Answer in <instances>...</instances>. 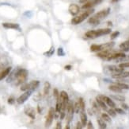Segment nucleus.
Here are the masks:
<instances>
[{"mask_svg":"<svg viewBox=\"0 0 129 129\" xmlns=\"http://www.w3.org/2000/svg\"><path fill=\"white\" fill-rule=\"evenodd\" d=\"M32 93H33V91H31V90L25 91L23 94H21V96L18 99H17V102H18V104H24L26 100L29 98V97L32 95Z\"/></svg>","mask_w":129,"mask_h":129,"instance_id":"obj_7","label":"nucleus"},{"mask_svg":"<svg viewBox=\"0 0 129 129\" xmlns=\"http://www.w3.org/2000/svg\"><path fill=\"white\" fill-rule=\"evenodd\" d=\"M119 1H120V0H111V3H117V2H119Z\"/></svg>","mask_w":129,"mask_h":129,"instance_id":"obj_51","label":"nucleus"},{"mask_svg":"<svg viewBox=\"0 0 129 129\" xmlns=\"http://www.w3.org/2000/svg\"><path fill=\"white\" fill-rule=\"evenodd\" d=\"M78 104H79L80 107V111H85L86 109V104H85V101L82 98H79L78 99Z\"/></svg>","mask_w":129,"mask_h":129,"instance_id":"obj_26","label":"nucleus"},{"mask_svg":"<svg viewBox=\"0 0 129 129\" xmlns=\"http://www.w3.org/2000/svg\"><path fill=\"white\" fill-rule=\"evenodd\" d=\"M115 111L116 112V113L118 114H120V115H125L126 113L124 110H123L122 108H115Z\"/></svg>","mask_w":129,"mask_h":129,"instance_id":"obj_39","label":"nucleus"},{"mask_svg":"<svg viewBox=\"0 0 129 129\" xmlns=\"http://www.w3.org/2000/svg\"><path fill=\"white\" fill-rule=\"evenodd\" d=\"M98 124L99 127L102 128V129H105V128L107 127V125H106V124H105V121L103 119H98Z\"/></svg>","mask_w":129,"mask_h":129,"instance_id":"obj_27","label":"nucleus"},{"mask_svg":"<svg viewBox=\"0 0 129 129\" xmlns=\"http://www.w3.org/2000/svg\"><path fill=\"white\" fill-rule=\"evenodd\" d=\"M50 88H51V85H50V83L48 81H46L44 83V94L45 95V96L48 95Z\"/></svg>","mask_w":129,"mask_h":129,"instance_id":"obj_25","label":"nucleus"},{"mask_svg":"<svg viewBox=\"0 0 129 129\" xmlns=\"http://www.w3.org/2000/svg\"><path fill=\"white\" fill-rule=\"evenodd\" d=\"M107 23H108V25H109V26H113V23H112L111 22H108Z\"/></svg>","mask_w":129,"mask_h":129,"instance_id":"obj_52","label":"nucleus"},{"mask_svg":"<svg viewBox=\"0 0 129 129\" xmlns=\"http://www.w3.org/2000/svg\"><path fill=\"white\" fill-rule=\"evenodd\" d=\"M40 85V81H32L29 83H23L21 85V91H28V90H31V91H35L36 89Z\"/></svg>","mask_w":129,"mask_h":129,"instance_id":"obj_4","label":"nucleus"},{"mask_svg":"<svg viewBox=\"0 0 129 129\" xmlns=\"http://www.w3.org/2000/svg\"><path fill=\"white\" fill-rule=\"evenodd\" d=\"M3 26L6 29H14V30H21L20 26L18 23H12V22H4L3 23Z\"/></svg>","mask_w":129,"mask_h":129,"instance_id":"obj_14","label":"nucleus"},{"mask_svg":"<svg viewBox=\"0 0 129 129\" xmlns=\"http://www.w3.org/2000/svg\"><path fill=\"white\" fill-rule=\"evenodd\" d=\"M109 90H111L112 92L117 93H122V90H123V89H121L119 86H117V85H116V84H115V85H109Z\"/></svg>","mask_w":129,"mask_h":129,"instance_id":"obj_22","label":"nucleus"},{"mask_svg":"<svg viewBox=\"0 0 129 129\" xmlns=\"http://www.w3.org/2000/svg\"><path fill=\"white\" fill-rule=\"evenodd\" d=\"M121 106H122V108H124V109H125V110H129V106H128L127 104L123 103V104H121Z\"/></svg>","mask_w":129,"mask_h":129,"instance_id":"obj_44","label":"nucleus"},{"mask_svg":"<svg viewBox=\"0 0 129 129\" xmlns=\"http://www.w3.org/2000/svg\"><path fill=\"white\" fill-rule=\"evenodd\" d=\"M119 67L120 68H129V61H127V62H124V63H120L119 65Z\"/></svg>","mask_w":129,"mask_h":129,"instance_id":"obj_40","label":"nucleus"},{"mask_svg":"<svg viewBox=\"0 0 129 129\" xmlns=\"http://www.w3.org/2000/svg\"><path fill=\"white\" fill-rule=\"evenodd\" d=\"M112 77L114 78V79L117 80H121V79H124V78L129 77V72H119V73H114L112 75Z\"/></svg>","mask_w":129,"mask_h":129,"instance_id":"obj_13","label":"nucleus"},{"mask_svg":"<svg viewBox=\"0 0 129 129\" xmlns=\"http://www.w3.org/2000/svg\"><path fill=\"white\" fill-rule=\"evenodd\" d=\"M25 113L29 117H30L31 119H33V120L35 119V110H34V108H33L31 107H27L25 109Z\"/></svg>","mask_w":129,"mask_h":129,"instance_id":"obj_17","label":"nucleus"},{"mask_svg":"<svg viewBox=\"0 0 129 129\" xmlns=\"http://www.w3.org/2000/svg\"><path fill=\"white\" fill-rule=\"evenodd\" d=\"M18 69H16L14 70H13L12 72H10V74L8 75V77L7 79V83H11V82H14L17 77V73H18Z\"/></svg>","mask_w":129,"mask_h":129,"instance_id":"obj_15","label":"nucleus"},{"mask_svg":"<svg viewBox=\"0 0 129 129\" xmlns=\"http://www.w3.org/2000/svg\"><path fill=\"white\" fill-rule=\"evenodd\" d=\"M54 53H55V47L52 46L51 49H50L48 51L44 53V55L46 56V57H51V56H52L54 54Z\"/></svg>","mask_w":129,"mask_h":129,"instance_id":"obj_28","label":"nucleus"},{"mask_svg":"<svg viewBox=\"0 0 129 129\" xmlns=\"http://www.w3.org/2000/svg\"><path fill=\"white\" fill-rule=\"evenodd\" d=\"M69 12L72 16H76L80 11V7L75 3H72L69 6Z\"/></svg>","mask_w":129,"mask_h":129,"instance_id":"obj_11","label":"nucleus"},{"mask_svg":"<svg viewBox=\"0 0 129 129\" xmlns=\"http://www.w3.org/2000/svg\"><path fill=\"white\" fill-rule=\"evenodd\" d=\"M88 1H89V0H79V3L84 4V3H86L88 2Z\"/></svg>","mask_w":129,"mask_h":129,"instance_id":"obj_49","label":"nucleus"},{"mask_svg":"<svg viewBox=\"0 0 129 129\" xmlns=\"http://www.w3.org/2000/svg\"><path fill=\"white\" fill-rule=\"evenodd\" d=\"M103 2V0H89V1L86 2V3H84L82 5V8L84 10L86 9H90V8H93L95 6H97L100 3H102Z\"/></svg>","mask_w":129,"mask_h":129,"instance_id":"obj_8","label":"nucleus"},{"mask_svg":"<svg viewBox=\"0 0 129 129\" xmlns=\"http://www.w3.org/2000/svg\"><path fill=\"white\" fill-rule=\"evenodd\" d=\"M87 128L88 129H93V124H92V122L91 121H89L87 123Z\"/></svg>","mask_w":129,"mask_h":129,"instance_id":"obj_43","label":"nucleus"},{"mask_svg":"<svg viewBox=\"0 0 129 129\" xmlns=\"http://www.w3.org/2000/svg\"><path fill=\"white\" fill-rule=\"evenodd\" d=\"M96 101H97V103L98 104V105H99L100 107L102 108L103 110H105V111H107V110H108V107H107V104H106V103L103 100L101 99L98 96L96 97Z\"/></svg>","mask_w":129,"mask_h":129,"instance_id":"obj_19","label":"nucleus"},{"mask_svg":"<svg viewBox=\"0 0 129 129\" xmlns=\"http://www.w3.org/2000/svg\"><path fill=\"white\" fill-rule=\"evenodd\" d=\"M100 106L98 105V103H95V102H93V112L94 113H100Z\"/></svg>","mask_w":129,"mask_h":129,"instance_id":"obj_31","label":"nucleus"},{"mask_svg":"<svg viewBox=\"0 0 129 129\" xmlns=\"http://www.w3.org/2000/svg\"><path fill=\"white\" fill-rule=\"evenodd\" d=\"M119 35H120V32L119 31H114L113 33H112V34L110 36V38L112 39V40H113V39L116 38Z\"/></svg>","mask_w":129,"mask_h":129,"instance_id":"obj_37","label":"nucleus"},{"mask_svg":"<svg viewBox=\"0 0 129 129\" xmlns=\"http://www.w3.org/2000/svg\"><path fill=\"white\" fill-rule=\"evenodd\" d=\"M121 50H122L123 52H129V46H127V47H126L124 49H123Z\"/></svg>","mask_w":129,"mask_h":129,"instance_id":"obj_48","label":"nucleus"},{"mask_svg":"<svg viewBox=\"0 0 129 129\" xmlns=\"http://www.w3.org/2000/svg\"><path fill=\"white\" fill-rule=\"evenodd\" d=\"M11 69H12V67H7V68L4 69L3 70H2L1 72H0V81H1L2 80H3L5 77H7L9 74L10 72H11Z\"/></svg>","mask_w":129,"mask_h":129,"instance_id":"obj_16","label":"nucleus"},{"mask_svg":"<svg viewBox=\"0 0 129 129\" xmlns=\"http://www.w3.org/2000/svg\"><path fill=\"white\" fill-rule=\"evenodd\" d=\"M117 86H119L121 89H129V85L124 83H121V82H116L115 83Z\"/></svg>","mask_w":129,"mask_h":129,"instance_id":"obj_30","label":"nucleus"},{"mask_svg":"<svg viewBox=\"0 0 129 129\" xmlns=\"http://www.w3.org/2000/svg\"><path fill=\"white\" fill-rule=\"evenodd\" d=\"M110 13V8H106V9H104L102 10L99 11L97 14H95L93 16L95 18H97L99 20H102V19H104L105 17H107Z\"/></svg>","mask_w":129,"mask_h":129,"instance_id":"obj_9","label":"nucleus"},{"mask_svg":"<svg viewBox=\"0 0 129 129\" xmlns=\"http://www.w3.org/2000/svg\"><path fill=\"white\" fill-rule=\"evenodd\" d=\"M65 116H66L65 112H62V113H60V116H59L60 119H61V120H63V119H64V117H65Z\"/></svg>","mask_w":129,"mask_h":129,"instance_id":"obj_45","label":"nucleus"},{"mask_svg":"<svg viewBox=\"0 0 129 129\" xmlns=\"http://www.w3.org/2000/svg\"><path fill=\"white\" fill-rule=\"evenodd\" d=\"M128 40H129V39H128Z\"/></svg>","mask_w":129,"mask_h":129,"instance_id":"obj_53","label":"nucleus"},{"mask_svg":"<svg viewBox=\"0 0 129 129\" xmlns=\"http://www.w3.org/2000/svg\"><path fill=\"white\" fill-rule=\"evenodd\" d=\"M55 113V109L54 108H50L48 116H47V118H46V121H45V127H49L52 125V123L54 119Z\"/></svg>","mask_w":129,"mask_h":129,"instance_id":"obj_5","label":"nucleus"},{"mask_svg":"<svg viewBox=\"0 0 129 129\" xmlns=\"http://www.w3.org/2000/svg\"><path fill=\"white\" fill-rule=\"evenodd\" d=\"M127 46H129V40H127L126 42H122L120 45V46H119V47H120V49H124V48H126Z\"/></svg>","mask_w":129,"mask_h":129,"instance_id":"obj_33","label":"nucleus"},{"mask_svg":"<svg viewBox=\"0 0 129 129\" xmlns=\"http://www.w3.org/2000/svg\"><path fill=\"white\" fill-rule=\"evenodd\" d=\"M112 31V30L110 28H105V29H99L97 30H89L87 31L85 33V36L88 38H90V39H94V38H99L101 36H103V35H106V34H109Z\"/></svg>","mask_w":129,"mask_h":129,"instance_id":"obj_2","label":"nucleus"},{"mask_svg":"<svg viewBox=\"0 0 129 129\" xmlns=\"http://www.w3.org/2000/svg\"><path fill=\"white\" fill-rule=\"evenodd\" d=\"M55 128H56V129H61V128H62V124H61V122H58L57 123Z\"/></svg>","mask_w":129,"mask_h":129,"instance_id":"obj_47","label":"nucleus"},{"mask_svg":"<svg viewBox=\"0 0 129 129\" xmlns=\"http://www.w3.org/2000/svg\"><path fill=\"white\" fill-rule=\"evenodd\" d=\"M53 96L55 97V100H59V93L58 91V89L57 88H54V90H53Z\"/></svg>","mask_w":129,"mask_h":129,"instance_id":"obj_34","label":"nucleus"},{"mask_svg":"<svg viewBox=\"0 0 129 129\" xmlns=\"http://www.w3.org/2000/svg\"><path fill=\"white\" fill-rule=\"evenodd\" d=\"M107 113L112 117H116V114H117L116 112L115 111V109H113V108H111L110 109H108L107 110Z\"/></svg>","mask_w":129,"mask_h":129,"instance_id":"obj_32","label":"nucleus"},{"mask_svg":"<svg viewBox=\"0 0 129 129\" xmlns=\"http://www.w3.org/2000/svg\"><path fill=\"white\" fill-rule=\"evenodd\" d=\"M67 123H71V121L72 120L73 118V115H74L75 113V109H74V104H73L72 102H68L67 106Z\"/></svg>","mask_w":129,"mask_h":129,"instance_id":"obj_6","label":"nucleus"},{"mask_svg":"<svg viewBox=\"0 0 129 129\" xmlns=\"http://www.w3.org/2000/svg\"><path fill=\"white\" fill-rule=\"evenodd\" d=\"M74 109H75V113H79L80 107H79V104H78V102H75L74 104Z\"/></svg>","mask_w":129,"mask_h":129,"instance_id":"obj_35","label":"nucleus"},{"mask_svg":"<svg viewBox=\"0 0 129 129\" xmlns=\"http://www.w3.org/2000/svg\"><path fill=\"white\" fill-rule=\"evenodd\" d=\"M107 69L112 72V74H114V73H119V72H122L124 71V68H120V67H116L115 65H109L106 67Z\"/></svg>","mask_w":129,"mask_h":129,"instance_id":"obj_12","label":"nucleus"},{"mask_svg":"<svg viewBox=\"0 0 129 129\" xmlns=\"http://www.w3.org/2000/svg\"><path fill=\"white\" fill-rule=\"evenodd\" d=\"M57 54L58 56H62V57H63V56H65V52H64V50L62 47H59L57 50Z\"/></svg>","mask_w":129,"mask_h":129,"instance_id":"obj_36","label":"nucleus"},{"mask_svg":"<svg viewBox=\"0 0 129 129\" xmlns=\"http://www.w3.org/2000/svg\"><path fill=\"white\" fill-rule=\"evenodd\" d=\"M41 98H42V95L39 93L36 94L35 96L33 97V100H34V101H39V100H41Z\"/></svg>","mask_w":129,"mask_h":129,"instance_id":"obj_38","label":"nucleus"},{"mask_svg":"<svg viewBox=\"0 0 129 129\" xmlns=\"http://www.w3.org/2000/svg\"><path fill=\"white\" fill-rule=\"evenodd\" d=\"M14 101H15V99H14L13 97H9V99H8V100H7V102H8L9 104H13L14 103Z\"/></svg>","mask_w":129,"mask_h":129,"instance_id":"obj_41","label":"nucleus"},{"mask_svg":"<svg viewBox=\"0 0 129 129\" xmlns=\"http://www.w3.org/2000/svg\"><path fill=\"white\" fill-rule=\"evenodd\" d=\"M80 121L82 122V124L83 126H86L87 124V116L85 111H80Z\"/></svg>","mask_w":129,"mask_h":129,"instance_id":"obj_18","label":"nucleus"},{"mask_svg":"<svg viewBox=\"0 0 129 129\" xmlns=\"http://www.w3.org/2000/svg\"><path fill=\"white\" fill-rule=\"evenodd\" d=\"M28 75H29V72L25 69H18V73H17V77L15 81H14V85L18 86L20 85H22L23 83L25 82V81L28 78Z\"/></svg>","mask_w":129,"mask_h":129,"instance_id":"obj_3","label":"nucleus"},{"mask_svg":"<svg viewBox=\"0 0 129 129\" xmlns=\"http://www.w3.org/2000/svg\"><path fill=\"white\" fill-rule=\"evenodd\" d=\"M114 46H115V42H107V43L102 44V50L112 49Z\"/></svg>","mask_w":129,"mask_h":129,"instance_id":"obj_21","label":"nucleus"},{"mask_svg":"<svg viewBox=\"0 0 129 129\" xmlns=\"http://www.w3.org/2000/svg\"><path fill=\"white\" fill-rule=\"evenodd\" d=\"M94 12V9L90 8V9H86L83 13H82L79 15H76L74 18L71 19V23L73 25H78L82 23L83 21H85L89 16H90Z\"/></svg>","mask_w":129,"mask_h":129,"instance_id":"obj_1","label":"nucleus"},{"mask_svg":"<svg viewBox=\"0 0 129 129\" xmlns=\"http://www.w3.org/2000/svg\"><path fill=\"white\" fill-rule=\"evenodd\" d=\"M100 21L99 19H98L97 18H95L94 16L93 17H90V18L88 20V23L89 25H91V26H98L100 24Z\"/></svg>","mask_w":129,"mask_h":129,"instance_id":"obj_20","label":"nucleus"},{"mask_svg":"<svg viewBox=\"0 0 129 129\" xmlns=\"http://www.w3.org/2000/svg\"><path fill=\"white\" fill-rule=\"evenodd\" d=\"M102 50V45H96L93 44L90 46V51L91 52H100Z\"/></svg>","mask_w":129,"mask_h":129,"instance_id":"obj_23","label":"nucleus"},{"mask_svg":"<svg viewBox=\"0 0 129 129\" xmlns=\"http://www.w3.org/2000/svg\"><path fill=\"white\" fill-rule=\"evenodd\" d=\"M71 68H72V66L71 65H67L64 66V69L65 70H71Z\"/></svg>","mask_w":129,"mask_h":129,"instance_id":"obj_46","label":"nucleus"},{"mask_svg":"<svg viewBox=\"0 0 129 129\" xmlns=\"http://www.w3.org/2000/svg\"><path fill=\"white\" fill-rule=\"evenodd\" d=\"M83 127H84V126L82 125V122H81V121H78V122L77 123V126H76V128H77V129H82Z\"/></svg>","mask_w":129,"mask_h":129,"instance_id":"obj_42","label":"nucleus"},{"mask_svg":"<svg viewBox=\"0 0 129 129\" xmlns=\"http://www.w3.org/2000/svg\"><path fill=\"white\" fill-rule=\"evenodd\" d=\"M98 97H99L101 99H102V100H103L108 106H109V107H111V108H115V107H116V104L114 103L113 100H112L111 97H107V96H105V95H99Z\"/></svg>","mask_w":129,"mask_h":129,"instance_id":"obj_10","label":"nucleus"},{"mask_svg":"<svg viewBox=\"0 0 129 129\" xmlns=\"http://www.w3.org/2000/svg\"><path fill=\"white\" fill-rule=\"evenodd\" d=\"M110 97L112 99L117 100V101H120V102L125 101V97L124 96H121V95H112Z\"/></svg>","mask_w":129,"mask_h":129,"instance_id":"obj_24","label":"nucleus"},{"mask_svg":"<svg viewBox=\"0 0 129 129\" xmlns=\"http://www.w3.org/2000/svg\"><path fill=\"white\" fill-rule=\"evenodd\" d=\"M37 111H38V113H41V107H40V105H38V106H37Z\"/></svg>","mask_w":129,"mask_h":129,"instance_id":"obj_50","label":"nucleus"},{"mask_svg":"<svg viewBox=\"0 0 129 129\" xmlns=\"http://www.w3.org/2000/svg\"><path fill=\"white\" fill-rule=\"evenodd\" d=\"M102 118L105 121V122H109V123H111L112 122V119L110 116L108 114V113H102Z\"/></svg>","mask_w":129,"mask_h":129,"instance_id":"obj_29","label":"nucleus"}]
</instances>
